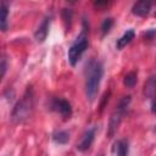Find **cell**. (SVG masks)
I'll use <instances>...</instances> for the list:
<instances>
[{
	"label": "cell",
	"mask_w": 156,
	"mask_h": 156,
	"mask_svg": "<svg viewBox=\"0 0 156 156\" xmlns=\"http://www.w3.org/2000/svg\"><path fill=\"white\" fill-rule=\"evenodd\" d=\"M134 37H135V32H134V29H127V30L123 33V35H122L119 39H117L116 48H117L118 50L123 49L124 46H127V45L134 39Z\"/></svg>",
	"instance_id": "obj_9"
},
{
	"label": "cell",
	"mask_w": 156,
	"mask_h": 156,
	"mask_svg": "<svg viewBox=\"0 0 156 156\" xmlns=\"http://www.w3.org/2000/svg\"><path fill=\"white\" fill-rule=\"evenodd\" d=\"M7 17H9V5L7 2H1V30L5 32L9 27L7 24Z\"/></svg>",
	"instance_id": "obj_13"
},
{
	"label": "cell",
	"mask_w": 156,
	"mask_h": 156,
	"mask_svg": "<svg viewBox=\"0 0 156 156\" xmlns=\"http://www.w3.org/2000/svg\"><path fill=\"white\" fill-rule=\"evenodd\" d=\"M95 133H96V127H95V126H94V127L88 128V129L83 133V135H82L80 140L77 143V145H76L77 150H78V151H80V152H85L87 150H89V149H90V146H91V145H93V143H94Z\"/></svg>",
	"instance_id": "obj_6"
},
{
	"label": "cell",
	"mask_w": 156,
	"mask_h": 156,
	"mask_svg": "<svg viewBox=\"0 0 156 156\" xmlns=\"http://www.w3.org/2000/svg\"><path fill=\"white\" fill-rule=\"evenodd\" d=\"M104 76V66L99 60L91 58L85 67V95L89 101H94L98 96L100 83Z\"/></svg>",
	"instance_id": "obj_1"
},
{
	"label": "cell",
	"mask_w": 156,
	"mask_h": 156,
	"mask_svg": "<svg viewBox=\"0 0 156 156\" xmlns=\"http://www.w3.org/2000/svg\"><path fill=\"white\" fill-rule=\"evenodd\" d=\"M151 10V2L146 1V0H141V1H136L133 6H132V12L135 16H140L144 17L146 16Z\"/></svg>",
	"instance_id": "obj_8"
},
{
	"label": "cell",
	"mask_w": 156,
	"mask_h": 156,
	"mask_svg": "<svg viewBox=\"0 0 156 156\" xmlns=\"http://www.w3.org/2000/svg\"><path fill=\"white\" fill-rule=\"evenodd\" d=\"M151 112L156 115V95L151 99Z\"/></svg>",
	"instance_id": "obj_19"
},
{
	"label": "cell",
	"mask_w": 156,
	"mask_h": 156,
	"mask_svg": "<svg viewBox=\"0 0 156 156\" xmlns=\"http://www.w3.org/2000/svg\"><path fill=\"white\" fill-rule=\"evenodd\" d=\"M112 26H113V18L112 17H106L101 23V33H102V35H106L111 30Z\"/></svg>",
	"instance_id": "obj_16"
},
{
	"label": "cell",
	"mask_w": 156,
	"mask_h": 156,
	"mask_svg": "<svg viewBox=\"0 0 156 156\" xmlns=\"http://www.w3.org/2000/svg\"><path fill=\"white\" fill-rule=\"evenodd\" d=\"M0 68H1V77L5 76L6 73V69H7V60L5 56L1 57V63H0Z\"/></svg>",
	"instance_id": "obj_18"
},
{
	"label": "cell",
	"mask_w": 156,
	"mask_h": 156,
	"mask_svg": "<svg viewBox=\"0 0 156 156\" xmlns=\"http://www.w3.org/2000/svg\"><path fill=\"white\" fill-rule=\"evenodd\" d=\"M50 23H51V15H46L44 17V20L41 21V23L39 24V27L37 28L35 33H34V39L38 43H43L45 41L48 33H49V28H50Z\"/></svg>",
	"instance_id": "obj_7"
},
{
	"label": "cell",
	"mask_w": 156,
	"mask_h": 156,
	"mask_svg": "<svg viewBox=\"0 0 156 156\" xmlns=\"http://www.w3.org/2000/svg\"><path fill=\"white\" fill-rule=\"evenodd\" d=\"M72 16H73V12L71 9H63L62 10V18H63V23H65V27L67 30H69V28H71Z\"/></svg>",
	"instance_id": "obj_15"
},
{
	"label": "cell",
	"mask_w": 156,
	"mask_h": 156,
	"mask_svg": "<svg viewBox=\"0 0 156 156\" xmlns=\"http://www.w3.org/2000/svg\"><path fill=\"white\" fill-rule=\"evenodd\" d=\"M52 140L58 145H65L69 140V133L67 130H57L52 134Z\"/></svg>",
	"instance_id": "obj_12"
},
{
	"label": "cell",
	"mask_w": 156,
	"mask_h": 156,
	"mask_svg": "<svg viewBox=\"0 0 156 156\" xmlns=\"http://www.w3.org/2000/svg\"><path fill=\"white\" fill-rule=\"evenodd\" d=\"M88 33H89V27L87 21H83V27L76 40L72 43V45L68 49V61L72 66H76L78 61L82 58L83 54L88 49L89 45V39H88Z\"/></svg>",
	"instance_id": "obj_3"
},
{
	"label": "cell",
	"mask_w": 156,
	"mask_h": 156,
	"mask_svg": "<svg viewBox=\"0 0 156 156\" xmlns=\"http://www.w3.org/2000/svg\"><path fill=\"white\" fill-rule=\"evenodd\" d=\"M33 108H34V95L32 88L28 87L21 100L15 105L11 113V119L15 123H22L32 116Z\"/></svg>",
	"instance_id": "obj_2"
},
{
	"label": "cell",
	"mask_w": 156,
	"mask_h": 156,
	"mask_svg": "<svg viewBox=\"0 0 156 156\" xmlns=\"http://www.w3.org/2000/svg\"><path fill=\"white\" fill-rule=\"evenodd\" d=\"M100 156H102V155H100Z\"/></svg>",
	"instance_id": "obj_20"
},
{
	"label": "cell",
	"mask_w": 156,
	"mask_h": 156,
	"mask_svg": "<svg viewBox=\"0 0 156 156\" xmlns=\"http://www.w3.org/2000/svg\"><path fill=\"white\" fill-rule=\"evenodd\" d=\"M130 101H132V96L130 95L123 96L118 101V104H117V106H116L115 111L112 112V115L110 117V121H108V127H107V136L108 138H112L115 135V133L117 132V129H118L124 115L127 113V111L129 108Z\"/></svg>",
	"instance_id": "obj_4"
},
{
	"label": "cell",
	"mask_w": 156,
	"mask_h": 156,
	"mask_svg": "<svg viewBox=\"0 0 156 156\" xmlns=\"http://www.w3.org/2000/svg\"><path fill=\"white\" fill-rule=\"evenodd\" d=\"M116 156H128L129 154V143L127 139H119L115 143Z\"/></svg>",
	"instance_id": "obj_11"
},
{
	"label": "cell",
	"mask_w": 156,
	"mask_h": 156,
	"mask_svg": "<svg viewBox=\"0 0 156 156\" xmlns=\"http://www.w3.org/2000/svg\"><path fill=\"white\" fill-rule=\"evenodd\" d=\"M50 108L60 113L63 118H69L72 116V106L63 98H54L50 102Z\"/></svg>",
	"instance_id": "obj_5"
},
{
	"label": "cell",
	"mask_w": 156,
	"mask_h": 156,
	"mask_svg": "<svg viewBox=\"0 0 156 156\" xmlns=\"http://www.w3.org/2000/svg\"><path fill=\"white\" fill-rule=\"evenodd\" d=\"M144 95L149 99H152L156 95V76L150 77L144 84Z\"/></svg>",
	"instance_id": "obj_10"
},
{
	"label": "cell",
	"mask_w": 156,
	"mask_h": 156,
	"mask_svg": "<svg viewBox=\"0 0 156 156\" xmlns=\"http://www.w3.org/2000/svg\"><path fill=\"white\" fill-rule=\"evenodd\" d=\"M138 82V73L135 71H132L129 73H127L123 78V84L127 88H133Z\"/></svg>",
	"instance_id": "obj_14"
},
{
	"label": "cell",
	"mask_w": 156,
	"mask_h": 156,
	"mask_svg": "<svg viewBox=\"0 0 156 156\" xmlns=\"http://www.w3.org/2000/svg\"><path fill=\"white\" fill-rule=\"evenodd\" d=\"M143 37L145 38V40H152L156 39V28H150L146 32L143 33Z\"/></svg>",
	"instance_id": "obj_17"
}]
</instances>
